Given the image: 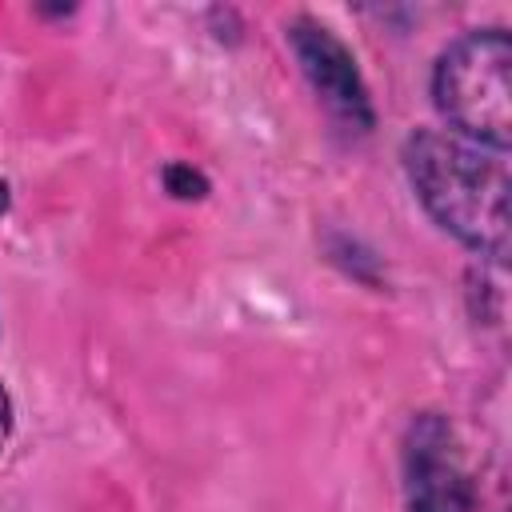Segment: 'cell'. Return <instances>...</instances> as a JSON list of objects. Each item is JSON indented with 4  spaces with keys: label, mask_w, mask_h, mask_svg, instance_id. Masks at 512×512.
<instances>
[{
    "label": "cell",
    "mask_w": 512,
    "mask_h": 512,
    "mask_svg": "<svg viewBox=\"0 0 512 512\" xmlns=\"http://www.w3.org/2000/svg\"><path fill=\"white\" fill-rule=\"evenodd\" d=\"M404 172L444 232L496 264L508 256V160L500 148L420 128L404 144Z\"/></svg>",
    "instance_id": "1"
},
{
    "label": "cell",
    "mask_w": 512,
    "mask_h": 512,
    "mask_svg": "<svg viewBox=\"0 0 512 512\" xmlns=\"http://www.w3.org/2000/svg\"><path fill=\"white\" fill-rule=\"evenodd\" d=\"M432 100L452 124L484 148L508 152L512 140V44L500 28H480L452 40L432 72Z\"/></svg>",
    "instance_id": "2"
},
{
    "label": "cell",
    "mask_w": 512,
    "mask_h": 512,
    "mask_svg": "<svg viewBox=\"0 0 512 512\" xmlns=\"http://www.w3.org/2000/svg\"><path fill=\"white\" fill-rule=\"evenodd\" d=\"M412 512H472V484L460 464L452 428L440 416H420L408 428L404 448Z\"/></svg>",
    "instance_id": "3"
},
{
    "label": "cell",
    "mask_w": 512,
    "mask_h": 512,
    "mask_svg": "<svg viewBox=\"0 0 512 512\" xmlns=\"http://www.w3.org/2000/svg\"><path fill=\"white\" fill-rule=\"evenodd\" d=\"M292 48H296V60L300 68L308 72L312 88L352 124L368 128L372 124V108H368V92L360 84V72H356V60L352 52L324 28V24H312V20H296L292 32H288Z\"/></svg>",
    "instance_id": "4"
},
{
    "label": "cell",
    "mask_w": 512,
    "mask_h": 512,
    "mask_svg": "<svg viewBox=\"0 0 512 512\" xmlns=\"http://www.w3.org/2000/svg\"><path fill=\"white\" fill-rule=\"evenodd\" d=\"M164 180H168V188H172L176 196H184V200H188V196H204V188H208L204 176L192 172V168H184V164H172V168L164 172Z\"/></svg>",
    "instance_id": "5"
},
{
    "label": "cell",
    "mask_w": 512,
    "mask_h": 512,
    "mask_svg": "<svg viewBox=\"0 0 512 512\" xmlns=\"http://www.w3.org/2000/svg\"><path fill=\"white\" fill-rule=\"evenodd\" d=\"M8 432H12V396H8V388L0 384V448H4Z\"/></svg>",
    "instance_id": "6"
},
{
    "label": "cell",
    "mask_w": 512,
    "mask_h": 512,
    "mask_svg": "<svg viewBox=\"0 0 512 512\" xmlns=\"http://www.w3.org/2000/svg\"><path fill=\"white\" fill-rule=\"evenodd\" d=\"M4 208H8V184L0 180V212H4Z\"/></svg>",
    "instance_id": "7"
}]
</instances>
